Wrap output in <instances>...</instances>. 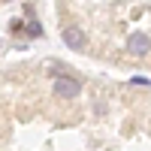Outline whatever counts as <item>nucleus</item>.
Segmentation results:
<instances>
[{
    "instance_id": "1",
    "label": "nucleus",
    "mask_w": 151,
    "mask_h": 151,
    "mask_svg": "<svg viewBox=\"0 0 151 151\" xmlns=\"http://www.w3.org/2000/svg\"><path fill=\"white\" fill-rule=\"evenodd\" d=\"M52 91H55V97H60V100H73V97H79L82 82H79V79H73V76H58Z\"/></svg>"
},
{
    "instance_id": "2",
    "label": "nucleus",
    "mask_w": 151,
    "mask_h": 151,
    "mask_svg": "<svg viewBox=\"0 0 151 151\" xmlns=\"http://www.w3.org/2000/svg\"><path fill=\"white\" fill-rule=\"evenodd\" d=\"M64 42L67 48H76V52H82V48L88 45V36L82 27H76V24H70V27H64Z\"/></svg>"
},
{
    "instance_id": "3",
    "label": "nucleus",
    "mask_w": 151,
    "mask_h": 151,
    "mask_svg": "<svg viewBox=\"0 0 151 151\" xmlns=\"http://www.w3.org/2000/svg\"><path fill=\"white\" fill-rule=\"evenodd\" d=\"M127 48H130V55L142 58V55H148V52H151V40H148L145 33H130V40H127Z\"/></svg>"
}]
</instances>
